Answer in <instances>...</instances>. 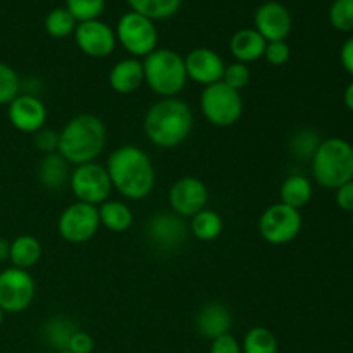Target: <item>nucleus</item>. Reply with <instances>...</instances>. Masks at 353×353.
Segmentation results:
<instances>
[{"mask_svg": "<svg viewBox=\"0 0 353 353\" xmlns=\"http://www.w3.org/2000/svg\"><path fill=\"white\" fill-rule=\"evenodd\" d=\"M112 190L124 199L141 200L152 193L155 186V169L145 150L134 145H123L109 155L107 161Z\"/></svg>", "mask_w": 353, "mask_h": 353, "instance_id": "obj_1", "label": "nucleus"}, {"mask_svg": "<svg viewBox=\"0 0 353 353\" xmlns=\"http://www.w3.org/2000/svg\"><path fill=\"white\" fill-rule=\"evenodd\" d=\"M143 130L155 147H179L193 130L192 109L176 97L161 99L145 114Z\"/></svg>", "mask_w": 353, "mask_h": 353, "instance_id": "obj_2", "label": "nucleus"}, {"mask_svg": "<svg viewBox=\"0 0 353 353\" xmlns=\"http://www.w3.org/2000/svg\"><path fill=\"white\" fill-rule=\"evenodd\" d=\"M107 143V128L93 114H79L69 119L59 133L57 152L68 164L81 165L95 162Z\"/></svg>", "mask_w": 353, "mask_h": 353, "instance_id": "obj_3", "label": "nucleus"}, {"mask_svg": "<svg viewBox=\"0 0 353 353\" xmlns=\"http://www.w3.org/2000/svg\"><path fill=\"white\" fill-rule=\"evenodd\" d=\"M314 179L323 188L336 190L353 179V147L343 138L323 140L312 155Z\"/></svg>", "mask_w": 353, "mask_h": 353, "instance_id": "obj_4", "label": "nucleus"}, {"mask_svg": "<svg viewBox=\"0 0 353 353\" xmlns=\"http://www.w3.org/2000/svg\"><path fill=\"white\" fill-rule=\"evenodd\" d=\"M145 83L162 99H171L183 92L188 76L185 69V57L171 48H155L143 61Z\"/></svg>", "mask_w": 353, "mask_h": 353, "instance_id": "obj_5", "label": "nucleus"}, {"mask_svg": "<svg viewBox=\"0 0 353 353\" xmlns=\"http://www.w3.org/2000/svg\"><path fill=\"white\" fill-rule=\"evenodd\" d=\"M200 109L212 126L230 128L243 116V99L240 92L219 81L203 88L200 95Z\"/></svg>", "mask_w": 353, "mask_h": 353, "instance_id": "obj_6", "label": "nucleus"}, {"mask_svg": "<svg viewBox=\"0 0 353 353\" xmlns=\"http://www.w3.org/2000/svg\"><path fill=\"white\" fill-rule=\"evenodd\" d=\"M116 38L131 57L138 59L147 57L157 48L159 33L154 21L130 10L117 21Z\"/></svg>", "mask_w": 353, "mask_h": 353, "instance_id": "obj_7", "label": "nucleus"}, {"mask_svg": "<svg viewBox=\"0 0 353 353\" xmlns=\"http://www.w3.org/2000/svg\"><path fill=\"white\" fill-rule=\"evenodd\" d=\"M302 231V214L285 203L269 205L259 219V233L269 245L281 247L295 240Z\"/></svg>", "mask_w": 353, "mask_h": 353, "instance_id": "obj_8", "label": "nucleus"}, {"mask_svg": "<svg viewBox=\"0 0 353 353\" xmlns=\"http://www.w3.org/2000/svg\"><path fill=\"white\" fill-rule=\"evenodd\" d=\"M69 186L78 202L95 207L107 202L112 193V183L107 174L105 165L97 162L76 165L69 178Z\"/></svg>", "mask_w": 353, "mask_h": 353, "instance_id": "obj_9", "label": "nucleus"}, {"mask_svg": "<svg viewBox=\"0 0 353 353\" xmlns=\"http://www.w3.org/2000/svg\"><path fill=\"white\" fill-rule=\"evenodd\" d=\"M100 228L99 209L83 202H74L62 210L57 221V231L68 243H86Z\"/></svg>", "mask_w": 353, "mask_h": 353, "instance_id": "obj_10", "label": "nucleus"}, {"mask_svg": "<svg viewBox=\"0 0 353 353\" xmlns=\"http://www.w3.org/2000/svg\"><path fill=\"white\" fill-rule=\"evenodd\" d=\"M37 285L24 269L9 268L0 272V309L6 314L24 312L33 303Z\"/></svg>", "mask_w": 353, "mask_h": 353, "instance_id": "obj_11", "label": "nucleus"}, {"mask_svg": "<svg viewBox=\"0 0 353 353\" xmlns=\"http://www.w3.org/2000/svg\"><path fill=\"white\" fill-rule=\"evenodd\" d=\"M190 233L185 219L174 212H159L148 219L145 234L155 248L162 252H174L186 241Z\"/></svg>", "mask_w": 353, "mask_h": 353, "instance_id": "obj_12", "label": "nucleus"}, {"mask_svg": "<svg viewBox=\"0 0 353 353\" xmlns=\"http://www.w3.org/2000/svg\"><path fill=\"white\" fill-rule=\"evenodd\" d=\"M168 199L172 212L186 219V217H193L200 210L205 209L207 200H209V190L203 185L202 179L195 178V176H185L172 183Z\"/></svg>", "mask_w": 353, "mask_h": 353, "instance_id": "obj_13", "label": "nucleus"}, {"mask_svg": "<svg viewBox=\"0 0 353 353\" xmlns=\"http://www.w3.org/2000/svg\"><path fill=\"white\" fill-rule=\"evenodd\" d=\"M74 40L79 50L93 59L109 57L116 50V31L100 19L78 23L74 31Z\"/></svg>", "mask_w": 353, "mask_h": 353, "instance_id": "obj_14", "label": "nucleus"}, {"mask_svg": "<svg viewBox=\"0 0 353 353\" xmlns=\"http://www.w3.org/2000/svg\"><path fill=\"white\" fill-rule=\"evenodd\" d=\"M293 28V19L286 6L269 0L259 6L254 16V30L259 31L265 41H286Z\"/></svg>", "mask_w": 353, "mask_h": 353, "instance_id": "obj_15", "label": "nucleus"}, {"mask_svg": "<svg viewBox=\"0 0 353 353\" xmlns=\"http://www.w3.org/2000/svg\"><path fill=\"white\" fill-rule=\"evenodd\" d=\"M10 124L21 133H37L47 123V107L33 93L17 95L7 109Z\"/></svg>", "mask_w": 353, "mask_h": 353, "instance_id": "obj_16", "label": "nucleus"}, {"mask_svg": "<svg viewBox=\"0 0 353 353\" xmlns=\"http://www.w3.org/2000/svg\"><path fill=\"white\" fill-rule=\"evenodd\" d=\"M185 69L188 79L199 83V85L210 86L214 83L223 81L226 64H224L223 57L216 50L199 47L193 48L185 57Z\"/></svg>", "mask_w": 353, "mask_h": 353, "instance_id": "obj_17", "label": "nucleus"}, {"mask_svg": "<svg viewBox=\"0 0 353 353\" xmlns=\"http://www.w3.org/2000/svg\"><path fill=\"white\" fill-rule=\"evenodd\" d=\"M195 326L200 336L212 341L230 333L231 326H233V316L223 303L209 302L200 307V310L196 312Z\"/></svg>", "mask_w": 353, "mask_h": 353, "instance_id": "obj_18", "label": "nucleus"}, {"mask_svg": "<svg viewBox=\"0 0 353 353\" xmlns=\"http://www.w3.org/2000/svg\"><path fill=\"white\" fill-rule=\"evenodd\" d=\"M145 83L143 62L130 57L116 62L109 72V85L119 95H130Z\"/></svg>", "mask_w": 353, "mask_h": 353, "instance_id": "obj_19", "label": "nucleus"}, {"mask_svg": "<svg viewBox=\"0 0 353 353\" xmlns=\"http://www.w3.org/2000/svg\"><path fill=\"white\" fill-rule=\"evenodd\" d=\"M268 41L259 34L254 28H243L238 30L230 40L231 55L241 64H250L264 57V50Z\"/></svg>", "mask_w": 353, "mask_h": 353, "instance_id": "obj_20", "label": "nucleus"}, {"mask_svg": "<svg viewBox=\"0 0 353 353\" xmlns=\"http://www.w3.org/2000/svg\"><path fill=\"white\" fill-rule=\"evenodd\" d=\"M69 178H71L69 164L59 152L47 154L41 159L38 165V181L43 188L52 190V192L64 188L65 185H69Z\"/></svg>", "mask_w": 353, "mask_h": 353, "instance_id": "obj_21", "label": "nucleus"}, {"mask_svg": "<svg viewBox=\"0 0 353 353\" xmlns=\"http://www.w3.org/2000/svg\"><path fill=\"white\" fill-rule=\"evenodd\" d=\"M76 331H78V326L69 317L54 316L45 321L41 326V340L48 348L55 350V353L64 352L68 350L69 341Z\"/></svg>", "mask_w": 353, "mask_h": 353, "instance_id": "obj_22", "label": "nucleus"}, {"mask_svg": "<svg viewBox=\"0 0 353 353\" xmlns=\"http://www.w3.org/2000/svg\"><path fill=\"white\" fill-rule=\"evenodd\" d=\"M100 226L107 228L112 233H124L133 224V210L130 205L117 200H107L99 207Z\"/></svg>", "mask_w": 353, "mask_h": 353, "instance_id": "obj_23", "label": "nucleus"}, {"mask_svg": "<svg viewBox=\"0 0 353 353\" xmlns=\"http://www.w3.org/2000/svg\"><path fill=\"white\" fill-rule=\"evenodd\" d=\"M41 259V243L33 234H21L10 243V255L9 261L12 262V268L24 269L28 271L30 268L38 264Z\"/></svg>", "mask_w": 353, "mask_h": 353, "instance_id": "obj_24", "label": "nucleus"}, {"mask_svg": "<svg viewBox=\"0 0 353 353\" xmlns=\"http://www.w3.org/2000/svg\"><path fill=\"white\" fill-rule=\"evenodd\" d=\"M312 193V183H310L309 178L293 174L283 181L281 190H279V199H281V203H285V205L300 210L310 202Z\"/></svg>", "mask_w": 353, "mask_h": 353, "instance_id": "obj_25", "label": "nucleus"}, {"mask_svg": "<svg viewBox=\"0 0 353 353\" xmlns=\"http://www.w3.org/2000/svg\"><path fill=\"white\" fill-rule=\"evenodd\" d=\"M190 231L200 241H214L223 233V219L216 210L203 209L192 217Z\"/></svg>", "mask_w": 353, "mask_h": 353, "instance_id": "obj_26", "label": "nucleus"}, {"mask_svg": "<svg viewBox=\"0 0 353 353\" xmlns=\"http://www.w3.org/2000/svg\"><path fill=\"white\" fill-rule=\"evenodd\" d=\"M133 12L141 14L150 21H164L174 16L181 7V0H128Z\"/></svg>", "mask_w": 353, "mask_h": 353, "instance_id": "obj_27", "label": "nucleus"}, {"mask_svg": "<svg viewBox=\"0 0 353 353\" xmlns=\"http://www.w3.org/2000/svg\"><path fill=\"white\" fill-rule=\"evenodd\" d=\"M243 353H278V340L268 327H252L241 341Z\"/></svg>", "mask_w": 353, "mask_h": 353, "instance_id": "obj_28", "label": "nucleus"}, {"mask_svg": "<svg viewBox=\"0 0 353 353\" xmlns=\"http://www.w3.org/2000/svg\"><path fill=\"white\" fill-rule=\"evenodd\" d=\"M78 26V21L74 19L71 12L65 7L52 9L45 17V31L52 38H65L72 34Z\"/></svg>", "mask_w": 353, "mask_h": 353, "instance_id": "obj_29", "label": "nucleus"}, {"mask_svg": "<svg viewBox=\"0 0 353 353\" xmlns=\"http://www.w3.org/2000/svg\"><path fill=\"white\" fill-rule=\"evenodd\" d=\"M105 0H65V9L74 16L78 23L99 19L103 12Z\"/></svg>", "mask_w": 353, "mask_h": 353, "instance_id": "obj_30", "label": "nucleus"}, {"mask_svg": "<svg viewBox=\"0 0 353 353\" xmlns=\"http://www.w3.org/2000/svg\"><path fill=\"white\" fill-rule=\"evenodd\" d=\"M21 92L19 74L6 62H0V105H9Z\"/></svg>", "mask_w": 353, "mask_h": 353, "instance_id": "obj_31", "label": "nucleus"}, {"mask_svg": "<svg viewBox=\"0 0 353 353\" xmlns=\"http://www.w3.org/2000/svg\"><path fill=\"white\" fill-rule=\"evenodd\" d=\"M330 23L343 33L353 31V0H334L330 7Z\"/></svg>", "mask_w": 353, "mask_h": 353, "instance_id": "obj_32", "label": "nucleus"}, {"mask_svg": "<svg viewBox=\"0 0 353 353\" xmlns=\"http://www.w3.org/2000/svg\"><path fill=\"white\" fill-rule=\"evenodd\" d=\"M321 140L317 137L316 131L312 130H300L299 133H295V137L290 141V148H292V154L296 155L300 159H312L314 152L319 147Z\"/></svg>", "mask_w": 353, "mask_h": 353, "instance_id": "obj_33", "label": "nucleus"}, {"mask_svg": "<svg viewBox=\"0 0 353 353\" xmlns=\"http://www.w3.org/2000/svg\"><path fill=\"white\" fill-rule=\"evenodd\" d=\"M250 69L247 64H241V62H233V64H228L224 69L223 74V83H226L228 86H231L233 90L240 92L241 88L250 83Z\"/></svg>", "mask_w": 353, "mask_h": 353, "instance_id": "obj_34", "label": "nucleus"}, {"mask_svg": "<svg viewBox=\"0 0 353 353\" xmlns=\"http://www.w3.org/2000/svg\"><path fill=\"white\" fill-rule=\"evenodd\" d=\"M290 55H292V50L286 41H269L265 45L264 59L268 61V64L274 65V68L285 65L290 61Z\"/></svg>", "mask_w": 353, "mask_h": 353, "instance_id": "obj_35", "label": "nucleus"}, {"mask_svg": "<svg viewBox=\"0 0 353 353\" xmlns=\"http://www.w3.org/2000/svg\"><path fill=\"white\" fill-rule=\"evenodd\" d=\"M34 147L40 152L47 154H54L59 148V133L54 130H47V128H41L40 131L34 133Z\"/></svg>", "mask_w": 353, "mask_h": 353, "instance_id": "obj_36", "label": "nucleus"}, {"mask_svg": "<svg viewBox=\"0 0 353 353\" xmlns=\"http://www.w3.org/2000/svg\"><path fill=\"white\" fill-rule=\"evenodd\" d=\"M93 348H95V341L90 336V333L78 330L72 334L68 350L71 353H92Z\"/></svg>", "mask_w": 353, "mask_h": 353, "instance_id": "obj_37", "label": "nucleus"}, {"mask_svg": "<svg viewBox=\"0 0 353 353\" xmlns=\"http://www.w3.org/2000/svg\"><path fill=\"white\" fill-rule=\"evenodd\" d=\"M209 353H243L241 352V343L233 336V334H224V336L216 338L210 343Z\"/></svg>", "mask_w": 353, "mask_h": 353, "instance_id": "obj_38", "label": "nucleus"}, {"mask_svg": "<svg viewBox=\"0 0 353 353\" xmlns=\"http://www.w3.org/2000/svg\"><path fill=\"white\" fill-rule=\"evenodd\" d=\"M334 200H336V205L340 207L345 212H353V179L352 181L345 183L340 188L334 190Z\"/></svg>", "mask_w": 353, "mask_h": 353, "instance_id": "obj_39", "label": "nucleus"}, {"mask_svg": "<svg viewBox=\"0 0 353 353\" xmlns=\"http://www.w3.org/2000/svg\"><path fill=\"white\" fill-rule=\"evenodd\" d=\"M340 61L341 65L345 68V71L350 76H353V37L348 38V40L341 45Z\"/></svg>", "mask_w": 353, "mask_h": 353, "instance_id": "obj_40", "label": "nucleus"}, {"mask_svg": "<svg viewBox=\"0 0 353 353\" xmlns=\"http://www.w3.org/2000/svg\"><path fill=\"white\" fill-rule=\"evenodd\" d=\"M9 255H10V243L3 238H0V262H6L9 261Z\"/></svg>", "mask_w": 353, "mask_h": 353, "instance_id": "obj_41", "label": "nucleus"}, {"mask_svg": "<svg viewBox=\"0 0 353 353\" xmlns=\"http://www.w3.org/2000/svg\"><path fill=\"white\" fill-rule=\"evenodd\" d=\"M343 102H345V105H347V109L353 112V81L347 86V90H345Z\"/></svg>", "mask_w": 353, "mask_h": 353, "instance_id": "obj_42", "label": "nucleus"}, {"mask_svg": "<svg viewBox=\"0 0 353 353\" xmlns=\"http://www.w3.org/2000/svg\"><path fill=\"white\" fill-rule=\"evenodd\" d=\"M3 316H6V312H3V310L0 309V326H2V323H3Z\"/></svg>", "mask_w": 353, "mask_h": 353, "instance_id": "obj_43", "label": "nucleus"}, {"mask_svg": "<svg viewBox=\"0 0 353 353\" xmlns=\"http://www.w3.org/2000/svg\"><path fill=\"white\" fill-rule=\"evenodd\" d=\"M57 353H71L69 350H64V352H57Z\"/></svg>", "mask_w": 353, "mask_h": 353, "instance_id": "obj_44", "label": "nucleus"}]
</instances>
